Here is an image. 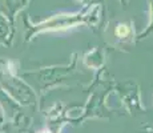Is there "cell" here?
I'll return each instance as SVG.
<instances>
[{
	"label": "cell",
	"mask_w": 153,
	"mask_h": 133,
	"mask_svg": "<svg viewBox=\"0 0 153 133\" xmlns=\"http://www.w3.org/2000/svg\"><path fill=\"white\" fill-rule=\"evenodd\" d=\"M117 35H119V36H126V35H128V29H126V27L120 25L119 28H117Z\"/></svg>",
	"instance_id": "6da1fadb"
}]
</instances>
